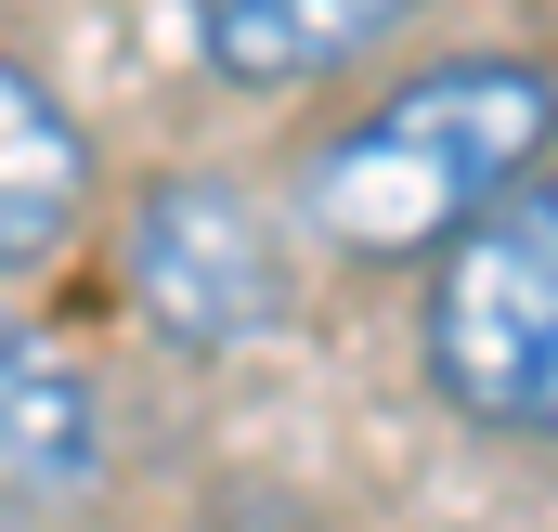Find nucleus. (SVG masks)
Returning <instances> with one entry per match:
<instances>
[{
	"instance_id": "obj_2",
	"label": "nucleus",
	"mask_w": 558,
	"mask_h": 532,
	"mask_svg": "<svg viewBox=\"0 0 558 532\" xmlns=\"http://www.w3.org/2000/svg\"><path fill=\"white\" fill-rule=\"evenodd\" d=\"M428 390L468 428L558 442V156L507 182L428 273Z\"/></svg>"
},
{
	"instance_id": "obj_3",
	"label": "nucleus",
	"mask_w": 558,
	"mask_h": 532,
	"mask_svg": "<svg viewBox=\"0 0 558 532\" xmlns=\"http://www.w3.org/2000/svg\"><path fill=\"white\" fill-rule=\"evenodd\" d=\"M131 312L195 364H234V351L286 338V312H299L286 221L234 169H156L131 195Z\"/></svg>"
},
{
	"instance_id": "obj_7",
	"label": "nucleus",
	"mask_w": 558,
	"mask_h": 532,
	"mask_svg": "<svg viewBox=\"0 0 558 532\" xmlns=\"http://www.w3.org/2000/svg\"><path fill=\"white\" fill-rule=\"evenodd\" d=\"M0 532H26V520H13V507H0Z\"/></svg>"
},
{
	"instance_id": "obj_1",
	"label": "nucleus",
	"mask_w": 558,
	"mask_h": 532,
	"mask_svg": "<svg viewBox=\"0 0 558 532\" xmlns=\"http://www.w3.org/2000/svg\"><path fill=\"white\" fill-rule=\"evenodd\" d=\"M546 156H558V65H533V52H441V65L390 78L364 118H338L299 156V234L364 261V273L441 261Z\"/></svg>"
},
{
	"instance_id": "obj_6",
	"label": "nucleus",
	"mask_w": 558,
	"mask_h": 532,
	"mask_svg": "<svg viewBox=\"0 0 558 532\" xmlns=\"http://www.w3.org/2000/svg\"><path fill=\"white\" fill-rule=\"evenodd\" d=\"M92 468H105V390L26 312H0V494H78Z\"/></svg>"
},
{
	"instance_id": "obj_5",
	"label": "nucleus",
	"mask_w": 558,
	"mask_h": 532,
	"mask_svg": "<svg viewBox=\"0 0 558 532\" xmlns=\"http://www.w3.org/2000/svg\"><path fill=\"white\" fill-rule=\"evenodd\" d=\"M428 0H195V52L234 92H312L338 65H364L377 39H403Z\"/></svg>"
},
{
	"instance_id": "obj_4",
	"label": "nucleus",
	"mask_w": 558,
	"mask_h": 532,
	"mask_svg": "<svg viewBox=\"0 0 558 532\" xmlns=\"http://www.w3.org/2000/svg\"><path fill=\"white\" fill-rule=\"evenodd\" d=\"M78 221H92V131L26 52H0V286H39L78 247Z\"/></svg>"
}]
</instances>
